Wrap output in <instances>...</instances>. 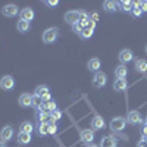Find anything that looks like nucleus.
<instances>
[{"label":"nucleus","mask_w":147,"mask_h":147,"mask_svg":"<svg viewBox=\"0 0 147 147\" xmlns=\"http://www.w3.org/2000/svg\"><path fill=\"white\" fill-rule=\"evenodd\" d=\"M15 87V80L13 77H10V75H5L0 78V88L7 91V90H12Z\"/></svg>","instance_id":"4"},{"label":"nucleus","mask_w":147,"mask_h":147,"mask_svg":"<svg viewBox=\"0 0 147 147\" xmlns=\"http://www.w3.org/2000/svg\"><path fill=\"white\" fill-rule=\"evenodd\" d=\"M141 132H143V137L147 138V125H146V124H144V127L141 128Z\"/></svg>","instance_id":"36"},{"label":"nucleus","mask_w":147,"mask_h":147,"mask_svg":"<svg viewBox=\"0 0 147 147\" xmlns=\"http://www.w3.org/2000/svg\"><path fill=\"white\" fill-rule=\"evenodd\" d=\"M0 147H6V144H5L3 141H0Z\"/></svg>","instance_id":"37"},{"label":"nucleus","mask_w":147,"mask_h":147,"mask_svg":"<svg viewBox=\"0 0 147 147\" xmlns=\"http://www.w3.org/2000/svg\"><path fill=\"white\" fill-rule=\"evenodd\" d=\"M82 28H84V25H82L81 22H77L75 25H72V30H74V32H78V34L82 31Z\"/></svg>","instance_id":"32"},{"label":"nucleus","mask_w":147,"mask_h":147,"mask_svg":"<svg viewBox=\"0 0 147 147\" xmlns=\"http://www.w3.org/2000/svg\"><path fill=\"white\" fill-rule=\"evenodd\" d=\"M59 37V28H47L43 32V41L46 44H53Z\"/></svg>","instance_id":"1"},{"label":"nucleus","mask_w":147,"mask_h":147,"mask_svg":"<svg viewBox=\"0 0 147 147\" xmlns=\"http://www.w3.org/2000/svg\"><path fill=\"white\" fill-rule=\"evenodd\" d=\"M81 140L85 144H91L94 141V131L93 129H82L81 131Z\"/></svg>","instance_id":"10"},{"label":"nucleus","mask_w":147,"mask_h":147,"mask_svg":"<svg viewBox=\"0 0 147 147\" xmlns=\"http://www.w3.org/2000/svg\"><path fill=\"white\" fill-rule=\"evenodd\" d=\"M119 60H121V65H125L128 62H132V59H134V55L132 52L129 50V49H124V50H121L119 52Z\"/></svg>","instance_id":"7"},{"label":"nucleus","mask_w":147,"mask_h":147,"mask_svg":"<svg viewBox=\"0 0 147 147\" xmlns=\"http://www.w3.org/2000/svg\"><path fill=\"white\" fill-rule=\"evenodd\" d=\"M136 71L140 72V74H144L147 72V60L146 59H138L136 62Z\"/></svg>","instance_id":"19"},{"label":"nucleus","mask_w":147,"mask_h":147,"mask_svg":"<svg viewBox=\"0 0 147 147\" xmlns=\"http://www.w3.org/2000/svg\"><path fill=\"white\" fill-rule=\"evenodd\" d=\"M100 66H102V62H100V59H97V57L90 59L88 63H87V68L91 72H99L100 71Z\"/></svg>","instance_id":"14"},{"label":"nucleus","mask_w":147,"mask_h":147,"mask_svg":"<svg viewBox=\"0 0 147 147\" xmlns=\"http://www.w3.org/2000/svg\"><path fill=\"white\" fill-rule=\"evenodd\" d=\"M100 147H116V138L115 137H103Z\"/></svg>","instance_id":"17"},{"label":"nucleus","mask_w":147,"mask_h":147,"mask_svg":"<svg viewBox=\"0 0 147 147\" xmlns=\"http://www.w3.org/2000/svg\"><path fill=\"white\" fill-rule=\"evenodd\" d=\"M46 5H49V6H57L59 2H57V0H49V2H46Z\"/></svg>","instance_id":"35"},{"label":"nucleus","mask_w":147,"mask_h":147,"mask_svg":"<svg viewBox=\"0 0 147 147\" xmlns=\"http://www.w3.org/2000/svg\"><path fill=\"white\" fill-rule=\"evenodd\" d=\"M106 82H107V77H106L105 72H100V71H99V72L94 74V77H93V85H94L96 88L105 87Z\"/></svg>","instance_id":"3"},{"label":"nucleus","mask_w":147,"mask_h":147,"mask_svg":"<svg viewBox=\"0 0 147 147\" xmlns=\"http://www.w3.org/2000/svg\"><path fill=\"white\" fill-rule=\"evenodd\" d=\"M60 118H62V112H60V110H57V109L55 110V112H52V113H50V119H52V121H55V122H56V121H59Z\"/></svg>","instance_id":"30"},{"label":"nucleus","mask_w":147,"mask_h":147,"mask_svg":"<svg viewBox=\"0 0 147 147\" xmlns=\"http://www.w3.org/2000/svg\"><path fill=\"white\" fill-rule=\"evenodd\" d=\"M128 87V84H127V80H116L113 82V88L115 91H125Z\"/></svg>","instance_id":"18"},{"label":"nucleus","mask_w":147,"mask_h":147,"mask_svg":"<svg viewBox=\"0 0 147 147\" xmlns=\"http://www.w3.org/2000/svg\"><path fill=\"white\" fill-rule=\"evenodd\" d=\"M137 147H147V138H141L138 143H137Z\"/></svg>","instance_id":"33"},{"label":"nucleus","mask_w":147,"mask_h":147,"mask_svg":"<svg viewBox=\"0 0 147 147\" xmlns=\"http://www.w3.org/2000/svg\"><path fill=\"white\" fill-rule=\"evenodd\" d=\"M65 21L69 25H75L77 22H80V10H68L65 13Z\"/></svg>","instance_id":"6"},{"label":"nucleus","mask_w":147,"mask_h":147,"mask_svg":"<svg viewBox=\"0 0 147 147\" xmlns=\"http://www.w3.org/2000/svg\"><path fill=\"white\" fill-rule=\"evenodd\" d=\"M146 125H147V118H146Z\"/></svg>","instance_id":"39"},{"label":"nucleus","mask_w":147,"mask_h":147,"mask_svg":"<svg viewBox=\"0 0 147 147\" xmlns=\"http://www.w3.org/2000/svg\"><path fill=\"white\" fill-rule=\"evenodd\" d=\"M30 141H31V134H25V132L18 134V143L19 144H28Z\"/></svg>","instance_id":"23"},{"label":"nucleus","mask_w":147,"mask_h":147,"mask_svg":"<svg viewBox=\"0 0 147 147\" xmlns=\"http://www.w3.org/2000/svg\"><path fill=\"white\" fill-rule=\"evenodd\" d=\"M115 75H116L118 80H125L127 75H128V69H127V66H125V65H119V66H116V68H115Z\"/></svg>","instance_id":"16"},{"label":"nucleus","mask_w":147,"mask_h":147,"mask_svg":"<svg viewBox=\"0 0 147 147\" xmlns=\"http://www.w3.org/2000/svg\"><path fill=\"white\" fill-rule=\"evenodd\" d=\"M38 119H40V122H49L50 121V113L46 112V110H41L38 115Z\"/></svg>","instance_id":"28"},{"label":"nucleus","mask_w":147,"mask_h":147,"mask_svg":"<svg viewBox=\"0 0 147 147\" xmlns=\"http://www.w3.org/2000/svg\"><path fill=\"white\" fill-rule=\"evenodd\" d=\"M12 137H13V128H12L10 125H6L3 127V129L0 131V138H2V141H9L12 140Z\"/></svg>","instance_id":"9"},{"label":"nucleus","mask_w":147,"mask_h":147,"mask_svg":"<svg viewBox=\"0 0 147 147\" xmlns=\"http://www.w3.org/2000/svg\"><path fill=\"white\" fill-rule=\"evenodd\" d=\"M34 10L31 9V7H25V9H22L21 12H19V16H21V19L22 21H27V22H31L32 19H34Z\"/></svg>","instance_id":"11"},{"label":"nucleus","mask_w":147,"mask_h":147,"mask_svg":"<svg viewBox=\"0 0 147 147\" xmlns=\"http://www.w3.org/2000/svg\"><path fill=\"white\" fill-rule=\"evenodd\" d=\"M16 28H18L19 32H28L30 28H31V25H30V22L21 19V21H18V24H16Z\"/></svg>","instance_id":"22"},{"label":"nucleus","mask_w":147,"mask_h":147,"mask_svg":"<svg viewBox=\"0 0 147 147\" xmlns=\"http://www.w3.org/2000/svg\"><path fill=\"white\" fill-rule=\"evenodd\" d=\"M146 52H147V46H146Z\"/></svg>","instance_id":"40"},{"label":"nucleus","mask_w":147,"mask_h":147,"mask_svg":"<svg viewBox=\"0 0 147 147\" xmlns=\"http://www.w3.org/2000/svg\"><path fill=\"white\" fill-rule=\"evenodd\" d=\"M38 132L41 134V136H47V134H49V122H41Z\"/></svg>","instance_id":"29"},{"label":"nucleus","mask_w":147,"mask_h":147,"mask_svg":"<svg viewBox=\"0 0 147 147\" xmlns=\"http://www.w3.org/2000/svg\"><path fill=\"white\" fill-rule=\"evenodd\" d=\"M19 105H21L22 107H30V106L32 105V96L28 94V93L21 94V97H19Z\"/></svg>","instance_id":"15"},{"label":"nucleus","mask_w":147,"mask_h":147,"mask_svg":"<svg viewBox=\"0 0 147 147\" xmlns=\"http://www.w3.org/2000/svg\"><path fill=\"white\" fill-rule=\"evenodd\" d=\"M88 147H100V146H96V144H90Z\"/></svg>","instance_id":"38"},{"label":"nucleus","mask_w":147,"mask_h":147,"mask_svg":"<svg viewBox=\"0 0 147 147\" xmlns=\"http://www.w3.org/2000/svg\"><path fill=\"white\" fill-rule=\"evenodd\" d=\"M127 122L132 125H137V124H141L143 122V118H141V113L138 110H129L128 115H127Z\"/></svg>","instance_id":"5"},{"label":"nucleus","mask_w":147,"mask_h":147,"mask_svg":"<svg viewBox=\"0 0 147 147\" xmlns=\"http://www.w3.org/2000/svg\"><path fill=\"white\" fill-rule=\"evenodd\" d=\"M19 129H21V132H25V134H31L32 132V124L31 122H22L21 124V127H19Z\"/></svg>","instance_id":"26"},{"label":"nucleus","mask_w":147,"mask_h":147,"mask_svg":"<svg viewBox=\"0 0 147 147\" xmlns=\"http://www.w3.org/2000/svg\"><path fill=\"white\" fill-rule=\"evenodd\" d=\"M121 6V10H124V12H131L132 10V6H134V2H129V0H122V2L118 3Z\"/></svg>","instance_id":"24"},{"label":"nucleus","mask_w":147,"mask_h":147,"mask_svg":"<svg viewBox=\"0 0 147 147\" xmlns=\"http://www.w3.org/2000/svg\"><path fill=\"white\" fill-rule=\"evenodd\" d=\"M38 109H40V110H46V112H49V113H52V112H55V110L57 109V105H56L55 100H49V102H43Z\"/></svg>","instance_id":"12"},{"label":"nucleus","mask_w":147,"mask_h":147,"mask_svg":"<svg viewBox=\"0 0 147 147\" xmlns=\"http://www.w3.org/2000/svg\"><path fill=\"white\" fill-rule=\"evenodd\" d=\"M103 9L106 12H109V13H110V12L113 13V12L118 9V3L116 2H112V0H106V2L103 3Z\"/></svg>","instance_id":"20"},{"label":"nucleus","mask_w":147,"mask_h":147,"mask_svg":"<svg viewBox=\"0 0 147 147\" xmlns=\"http://www.w3.org/2000/svg\"><path fill=\"white\" fill-rule=\"evenodd\" d=\"M102 128H105V119L102 116H94L91 119V129L93 131H99Z\"/></svg>","instance_id":"13"},{"label":"nucleus","mask_w":147,"mask_h":147,"mask_svg":"<svg viewBox=\"0 0 147 147\" xmlns=\"http://www.w3.org/2000/svg\"><path fill=\"white\" fill-rule=\"evenodd\" d=\"M2 15L6 18H13L18 15V6L16 5H6L2 9Z\"/></svg>","instance_id":"8"},{"label":"nucleus","mask_w":147,"mask_h":147,"mask_svg":"<svg viewBox=\"0 0 147 147\" xmlns=\"http://www.w3.org/2000/svg\"><path fill=\"white\" fill-rule=\"evenodd\" d=\"M141 13H143V10H141V7H140V2H134V6H132V10H131V15L136 16V18H138V16H141Z\"/></svg>","instance_id":"25"},{"label":"nucleus","mask_w":147,"mask_h":147,"mask_svg":"<svg viewBox=\"0 0 147 147\" xmlns=\"http://www.w3.org/2000/svg\"><path fill=\"white\" fill-rule=\"evenodd\" d=\"M109 125H110V129H112V131L119 132V131H122L127 127V119H124L122 116H116V118H113L112 121H110Z\"/></svg>","instance_id":"2"},{"label":"nucleus","mask_w":147,"mask_h":147,"mask_svg":"<svg viewBox=\"0 0 147 147\" xmlns=\"http://www.w3.org/2000/svg\"><path fill=\"white\" fill-rule=\"evenodd\" d=\"M41 103H43L41 97H38V96H34V94H32V106H35L37 109H38V107L41 106Z\"/></svg>","instance_id":"31"},{"label":"nucleus","mask_w":147,"mask_h":147,"mask_svg":"<svg viewBox=\"0 0 147 147\" xmlns=\"http://www.w3.org/2000/svg\"><path fill=\"white\" fill-rule=\"evenodd\" d=\"M140 7L143 12H147V0H141L140 2Z\"/></svg>","instance_id":"34"},{"label":"nucleus","mask_w":147,"mask_h":147,"mask_svg":"<svg viewBox=\"0 0 147 147\" xmlns=\"http://www.w3.org/2000/svg\"><path fill=\"white\" fill-rule=\"evenodd\" d=\"M93 32H94V30H91L88 27H84L82 31L80 32V37H81V38H84V40H87V38H90V37L93 35Z\"/></svg>","instance_id":"27"},{"label":"nucleus","mask_w":147,"mask_h":147,"mask_svg":"<svg viewBox=\"0 0 147 147\" xmlns=\"http://www.w3.org/2000/svg\"><path fill=\"white\" fill-rule=\"evenodd\" d=\"M46 94H49V87H47V85H38V87H35L34 96H38V97L43 99Z\"/></svg>","instance_id":"21"}]
</instances>
